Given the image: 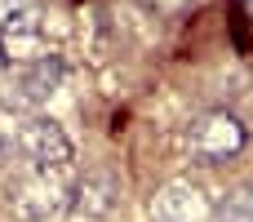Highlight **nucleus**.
Masks as SVG:
<instances>
[{
	"instance_id": "obj_1",
	"label": "nucleus",
	"mask_w": 253,
	"mask_h": 222,
	"mask_svg": "<svg viewBox=\"0 0 253 222\" xmlns=\"http://www.w3.org/2000/svg\"><path fill=\"white\" fill-rule=\"evenodd\" d=\"M76 174L71 165H27L13 160L0 174V205L13 222H49L71 209Z\"/></svg>"
},
{
	"instance_id": "obj_2",
	"label": "nucleus",
	"mask_w": 253,
	"mask_h": 222,
	"mask_svg": "<svg viewBox=\"0 0 253 222\" xmlns=\"http://www.w3.org/2000/svg\"><path fill=\"white\" fill-rule=\"evenodd\" d=\"M187 147H191V156L200 160V165H227V160H236L245 147H249V125L236 116V111H205L196 125H191V133H187Z\"/></svg>"
},
{
	"instance_id": "obj_3",
	"label": "nucleus",
	"mask_w": 253,
	"mask_h": 222,
	"mask_svg": "<svg viewBox=\"0 0 253 222\" xmlns=\"http://www.w3.org/2000/svg\"><path fill=\"white\" fill-rule=\"evenodd\" d=\"M13 151L27 165H71V138L49 116H27L13 133Z\"/></svg>"
},
{
	"instance_id": "obj_4",
	"label": "nucleus",
	"mask_w": 253,
	"mask_h": 222,
	"mask_svg": "<svg viewBox=\"0 0 253 222\" xmlns=\"http://www.w3.org/2000/svg\"><path fill=\"white\" fill-rule=\"evenodd\" d=\"M62 76H67V62H62V53L49 49L44 58H36V62H27V67H13V98H9V102H18V107H40L49 93H58Z\"/></svg>"
},
{
	"instance_id": "obj_5",
	"label": "nucleus",
	"mask_w": 253,
	"mask_h": 222,
	"mask_svg": "<svg viewBox=\"0 0 253 222\" xmlns=\"http://www.w3.org/2000/svg\"><path fill=\"white\" fill-rule=\"evenodd\" d=\"M151 214H156V222H209L213 200H205V191L191 182H165L151 196Z\"/></svg>"
},
{
	"instance_id": "obj_6",
	"label": "nucleus",
	"mask_w": 253,
	"mask_h": 222,
	"mask_svg": "<svg viewBox=\"0 0 253 222\" xmlns=\"http://www.w3.org/2000/svg\"><path fill=\"white\" fill-rule=\"evenodd\" d=\"M120 205V178L107 174V169H89L84 178H76V196H71V209L84 214V218H107L116 214Z\"/></svg>"
},
{
	"instance_id": "obj_7",
	"label": "nucleus",
	"mask_w": 253,
	"mask_h": 222,
	"mask_svg": "<svg viewBox=\"0 0 253 222\" xmlns=\"http://www.w3.org/2000/svg\"><path fill=\"white\" fill-rule=\"evenodd\" d=\"M40 0H0V36H40Z\"/></svg>"
},
{
	"instance_id": "obj_8",
	"label": "nucleus",
	"mask_w": 253,
	"mask_h": 222,
	"mask_svg": "<svg viewBox=\"0 0 253 222\" xmlns=\"http://www.w3.org/2000/svg\"><path fill=\"white\" fill-rule=\"evenodd\" d=\"M218 222H253V187H236L222 205H213Z\"/></svg>"
},
{
	"instance_id": "obj_9",
	"label": "nucleus",
	"mask_w": 253,
	"mask_h": 222,
	"mask_svg": "<svg viewBox=\"0 0 253 222\" xmlns=\"http://www.w3.org/2000/svg\"><path fill=\"white\" fill-rule=\"evenodd\" d=\"M13 133H18V129H9V125L0 120V174L18 160V151H13Z\"/></svg>"
},
{
	"instance_id": "obj_10",
	"label": "nucleus",
	"mask_w": 253,
	"mask_h": 222,
	"mask_svg": "<svg viewBox=\"0 0 253 222\" xmlns=\"http://www.w3.org/2000/svg\"><path fill=\"white\" fill-rule=\"evenodd\" d=\"M147 4H151V9H160V13H178L187 0H147Z\"/></svg>"
},
{
	"instance_id": "obj_11",
	"label": "nucleus",
	"mask_w": 253,
	"mask_h": 222,
	"mask_svg": "<svg viewBox=\"0 0 253 222\" xmlns=\"http://www.w3.org/2000/svg\"><path fill=\"white\" fill-rule=\"evenodd\" d=\"M0 71H9V62H4V44H0Z\"/></svg>"
}]
</instances>
